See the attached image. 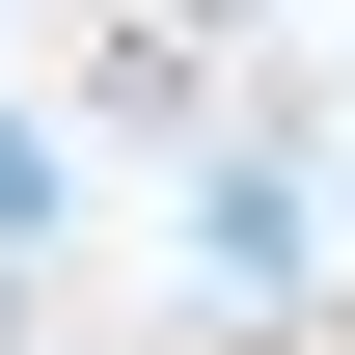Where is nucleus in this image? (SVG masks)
Returning <instances> with one entry per match:
<instances>
[{
  "label": "nucleus",
  "instance_id": "obj_1",
  "mask_svg": "<svg viewBox=\"0 0 355 355\" xmlns=\"http://www.w3.org/2000/svg\"><path fill=\"white\" fill-rule=\"evenodd\" d=\"M191 301H301V164H191Z\"/></svg>",
  "mask_w": 355,
  "mask_h": 355
}]
</instances>
